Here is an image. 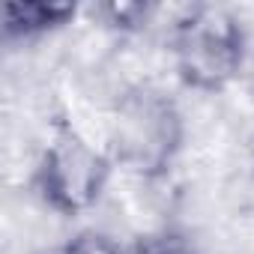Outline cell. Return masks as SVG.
Segmentation results:
<instances>
[{"instance_id":"cell-1","label":"cell","mask_w":254,"mask_h":254,"mask_svg":"<svg viewBox=\"0 0 254 254\" xmlns=\"http://www.w3.org/2000/svg\"><path fill=\"white\" fill-rule=\"evenodd\" d=\"M186 144L180 105L159 87H126L108 111L105 147L114 165L138 180L156 183L171 174Z\"/></svg>"},{"instance_id":"cell-2","label":"cell","mask_w":254,"mask_h":254,"mask_svg":"<svg viewBox=\"0 0 254 254\" xmlns=\"http://www.w3.org/2000/svg\"><path fill=\"white\" fill-rule=\"evenodd\" d=\"M117 165L105 144H96L84 129L57 114L48 123V138L36 156L30 189L42 206L63 218H78L99 206Z\"/></svg>"},{"instance_id":"cell-3","label":"cell","mask_w":254,"mask_h":254,"mask_svg":"<svg viewBox=\"0 0 254 254\" xmlns=\"http://www.w3.org/2000/svg\"><path fill=\"white\" fill-rule=\"evenodd\" d=\"M245 24L224 6H189L171 24L174 72L194 93L227 90L245 66Z\"/></svg>"},{"instance_id":"cell-4","label":"cell","mask_w":254,"mask_h":254,"mask_svg":"<svg viewBox=\"0 0 254 254\" xmlns=\"http://www.w3.org/2000/svg\"><path fill=\"white\" fill-rule=\"evenodd\" d=\"M78 18L75 3H48V0H24L6 3L3 9V42H30L69 27Z\"/></svg>"},{"instance_id":"cell-5","label":"cell","mask_w":254,"mask_h":254,"mask_svg":"<svg viewBox=\"0 0 254 254\" xmlns=\"http://www.w3.org/2000/svg\"><path fill=\"white\" fill-rule=\"evenodd\" d=\"M57 254H132V245L126 248L117 236L96 230V227H84V230L72 233L57 248Z\"/></svg>"},{"instance_id":"cell-6","label":"cell","mask_w":254,"mask_h":254,"mask_svg":"<svg viewBox=\"0 0 254 254\" xmlns=\"http://www.w3.org/2000/svg\"><path fill=\"white\" fill-rule=\"evenodd\" d=\"M132 254H200V251L183 230L162 227V230H153V233L135 239Z\"/></svg>"},{"instance_id":"cell-7","label":"cell","mask_w":254,"mask_h":254,"mask_svg":"<svg viewBox=\"0 0 254 254\" xmlns=\"http://www.w3.org/2000/svg\"><path fill=\"white\" fill-rule=\"evenodd\" d=\"M102 15L117 30H138L147 24L150 6L147 3H111V6H102Z\"/></svg>"}]
</instances>
